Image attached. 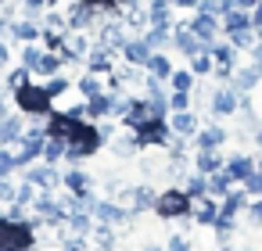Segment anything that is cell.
<instances>
[{"label": "cell", "instance_id": "obj_51", "mask_svg": "<svg viewBox=\"0 0 262 251\" xmlns=\"http://www.w3.org/2000/svg\"><path fill=\"white\" fill-rule=\"evenodd\" d=\"M244 190H248L251 197H262V172H258V169H255V172L244 179Z\"/></svg>", "mask_w": 262, "mask_h": 251}, {"label": "cell", "instance_id": "obj_56", "mask_svg": "<svg viewBox=\"0 0 262 251\" xmlns=\"http://www.w3.org/2000/svg\"><path fill=\"white\" fill-rule=\"evenodd\" d=\"M248 54H251V65H262V40H258V43H255Z\"/></svg>", "mask_w": 262, "mask_h": 251}, {"label": "cell", "instance_id": "obj_24", "mask_svg": "<svg viewBox=\"0 0 262 251\" xmlns=\"http://www.w3.org/2000/svg\"><path fill=\"white\" fill-rule=\"evenodd\" d=\"M72 90H76L83 101H94V97H101V94H104V79H101L97 72H86V76H79V79L72 83Z\"/></svg>", "mask_w": 262, "mask_h": 251}, {"label": "cell", "instance_id": "obj_34", "mask_svg": "<svg viewBox=\"0 0 262 251\" xmlns=\"http://www.w3.org/2000/svg\"><path fill=\"white\" fill-rule=\"evenodd\" d=\"M198 76L190 72V69H172V76H169V90H180V94H190L198 83H194Z\"/></svg>", "mask_w": 262, "mask_h": 251}, {"label": "cell", "instance_id": "obj_8", "mask_svg": "<svg viewBox=\"0 0 262 251\" xmlns=\"http://www.w3.org/2000/svg\"><path fill=\"white\" fill-rule=\"evenodd\" d=\"M237 104H241V94H237L230 83H223V86H215V90H212L208 111H212L215 119H230V115H237Z\"/></svg>", "mask_w": 262, "mask_h": 251}, {"label": "cell", "instance_id": "obj_2", "mask_svg": "<svg viewBox=\"0 0 262 251\" xmlns=\"http://www.w3.org/2000/svg\"><path fill=\"white\" fill-rule=\"evenodd\" d=\"M101 147H104L101 126H94L90 119H83V122H79V129H76V136H72V144L65 147V158L76 165V162H83V158H94Z\"/></svg>", "mask_w": 262, "mask_h": 251}, {"label": "cell", "instance_id": "obj_59", "mask_svg": "<svg viewBox=\"0 0 262 251\" xmlns=\"http://www.w3.org/2000/svg\"><path fill=\"white\" fill-rule=\"evenodd\" d=\"M251 140H255V147H258V151H262V126H258V129H255V136H251Z\"/></svg>", "mask_w": 262, "mask_h": 251}, {"label": "cell", "instance_id": "obj_49", "mask_svg": "<svg viewBox=\"0 0 262 251\" xmlns=\"http://www.w3.org/2000/svg\"><path fill=\"white\" fill-rule=\"evenodd\" d=\"M165 251H194V244H190V237L172 233V237H169V244H165Z\"/></svg>", "mask_w": 262, "mask_h": 251}, {"label": "cell", "instance_id": "obj_15", "mask_svg": "<svg viewBox=\"0 0 262 251\" xmlns=\"http://www.w3.org/2000/svg\"><path fill=\"white\" fill-rule=\"evenodd\" d=\"M190 140H194V147H198V151H219V147L230 140V133H226L219 122H212V126H201Z\"/></svg>", "mask_w": 262, "mask_h": 251}, {"label": "cell", "instance_id": "obj_16", "mask_svg": "<svg viewBox=\"0 0 262 251\" xmlns=\"http://www.w3.org/2000/svg\"><path fill=\"white\" fill-rule=\"evenodd\" d=\"M8 33H11V40H18V43H36V40L43 36V29H40L36 18H11V22H8Z\"/></svg>", "mask_w": 262, "mask_h": 251}, {"label": "cell", "instance_id": "obj_55", "mask_svg": "<svg viewBox=\"0 0 262 251\" xmlns=\"http://www.w3.org/2000/svg\"><path fill=\"white\" fill-rule=\"evenodd\" d=\"M201 0H172V8H187V11H198Z\"/></svg>", "mask_w": 262, "mask_h": 251}, {"label": "cell", "instance_id": "obj_37", "mask_svg": "<svg viewBox=\"0 0 262 251\" xmlns=\"http://www.w3.org/2000/svg\"><path fill=\"white\" fill-rule=\"evenodd\" d=\"M212 69H215V61H212V54H208V51H201V54H194V58H190V72H194L198 79H208V76H212Z\"/></svg>", "mask_w": 262, "mask_h": 251}, {"label": "cell", "instance_id": "obj_22", "mask_svg": "<svg viewBox=\"0 0 262 251\" xmlns=\"http://www.w3.org/2000/svg\"><path fill=\"white\" fill-rule=\"evenodd\" d=\"M223 172H226L233 183H244V179L255 172V158H248V154H233V158H226Z\"/></svg>", "mask_w": 262, "mask_h": 251}, {"label": "cell", "instance_id": "obj_44", "mask_svg": "<svg viewBox=\"0 0 262 251\" xmlns=\"http://www.w3.org/2000/svg\"><path fill=\"white\" fill-rule=\"evenodd\" d=\"M15 172H18V158H15V151L0 147V176H4V179H11Z\"/></svg>", "mask_w": 262, "mask_h": 251}, {"label": "cell", "instance_id": "obj_42", "mask_svg": "<svg viewBox=\"0 0 262 251\" xmlns=\"http://www.w3.org/2000/svg\"><path fill=\"white\" fill-rule=\"evenodd\" d=\"M230 187H233V179H230L226 172H212V176H208V194H212V197H223Z\"/></svg>", "mask_w": 262, "mask_h": 251}, {"label": "cell", "instance_id": "obj_13", "mask_svg": "<svg viewBox=\"0 0 262 251\" xmlns=\"http://www.w3.org/2000/svg\"><path fill=\"white\" fill-rule=\"evenodd\" d=\"M190 33L201 40V43H215V36L223 33V18H215V15H205V11H198L194 18H190Z\"/></svg>", "mask_w": 262, "mask_h": 251}, {"label": "cell", "instance_id": "obj_10", "mask_svg": "<svg viewBox=\"0 0 262 251\" xmlns=\"http://www.w3.org/2000/svg\"><path fill=\"white\" fill-rule=\"evenodd\" d=\"M172 47H176L183 58H194V54L208 51V43H201V40L190 33V22H172Z\"/></svg>", "mask_w": 262, "mask_h": 251}, {"label": "cell", "instance_id": "obj_64", "mask_svg": "<svg viewBox=\"0 0 262 251\" xmlns=\"http://www.w3.org/2000/svg\"><path fill=\"white\" fill-rule=\"evenodd\" d=\"M255 69H258V76H262V65H255Z\"/></svg>", "mask_w": 262, "mask_h": 251}, {"label": "cell", "instance_id": "obj_58", "mask_svg": "<svg viewBox=\"0 0 262 251\" xmlns=\"http://www.w3.org/2000/svg\"><path fill=\"white\" fill-rule=\"evenodd\" d=\"M8 33V15H4V8H0V36Z\"/></svg>", "mask_w": 262, "mask_h": 251}, {"label": "cell", "instance_id": "obj_35", "mask_svg": "<svg viewBox=\"0 0 262 251\" xmlns=\"http://www.w3.org/2000/svg\"><path fill=\"white\" fill-rule=\"evenodd\" d=\"M72 83H76V79H69L65 72H58V76H47V83H43V90L51 94V101H58V97H65V94L72 90Z\"/></svg>", "mask_w": 262, "mask_h": 251}, {"label": "cell", "instance_id": "obj_21", "mask_svg": "<svg viewBox=\"0 0 262 251\" xmlns=\"http://www.w3.org/2000/svg\"><path fill=\"white\" fill-rule=\"evenodd\" d=\"M258 83H262V76H258V69H255V65H244V69H237V65H233L230 86H233L237 94H251V90H255Z\"/></svg>", "mask_w": 262, "mask_h": 251}, {"label": "cell", "instance_id": "obj_60", "mask_svg": "<svg viewBox=\"0 0 262 251\" xmlns=\"http://www.w3.org/2000/svg\"><path fill=\"white\" fill-rule=\"evenodd\" d=\"M144 251H165V247H158V244H147V247H144Z\"/></svg>", "mask_w": 262, "mask_h": 251}, {"label": "cell", "instance_id": "obj_39", "mask_svg": "<svg viewBox=\"0 0 262 251\" xmlns=\"http://www.w3.org/2000/svg\"><path fill=\"white\" fill-rule=\"evenodd\" d=\"M65 147H69L65 140H54V136H47V144H43V162H47V165H58V162L65 158Z\"/></svg>", "mask_w": 262, "mask_h": 251}, {"label": "cell", "instance_id": "obj_6", "mask_svg": "<svg viewBox=\"0 0 262 251\" xmlns=\"http://www.w3.org/2000/svg\"><path fill=\"white\" fill-rule=\"evenodd\" d=\"M61 176L65 172H58V165H47V162H33V165L22 169V179L33 183V187H40V190H58Z\"/></svg>", "mask_w": 262, "mask_h": 251}, {"label": "cell", "instance_id": "obj_63", "mask_svg": "<svg viewBox=\"0 0 262 251\" xmlns=\"http://www.w3.org/2000/svg\"><path fill=\"white\" fill-rule=\"evenodd\" d=\"M26 251H36V244H33V247H26Z\"/></svg>", "mask_w": 262, "mask_h": 251}, {"label": "cell", "instance_id": "obj_11", "mask_svg": "<svg viewBox=\"0 0 262 251\" xmlns=\"http://www.w3.org/2000/svg\"><path fill=\"white\" fill-rule=\"evenodd\" d=\"M79 122L83 119H76L72 111H54L51 119H47V136H54V140H65V144H72V136H76V129H79Z\"/></svg>", "mask_w": 262, "mask_h": 251}, {"label": "cell", "instance_id": "obj_53", "mask_svg": "<svg viewBox=\"0 0 262 251\" xmlns=\"http://www.w3.org/2000/svg\"><path fill=\"white\" fill-rule=\"evenodd\" d=\"M11 108H15V104H11V90H8L4 83H0V119H4Z\"/></svg>", "mask_w": 262, "mask_h": 251}, {"label": "cell", "instance_id": "obj_46", "mask_svg": "<svg viewBox=\"0 0 262 251\" xmlns=\"http://www.w3.org/2000/svg\"><path fill=\"white\" fill-rule=\"evenodd\" d=\"M244 212H248V226L251 230H262V197H251Z\"/></svg>", "mask_w": 262, "mask_h": 251}, {"label": "cell", "instance_id": "obj_17", "mask_svg": "<svg viewBox=\"0 0 262 251\" xmlns=\"http://www.w3.org/2000/svg\"><path fill=\"white\" fill-rule=\"evenodd\" d=\"M151 54H155V51L147 47V40H144V36L126 40V47H122V61H126V65H137V69H147Z\"/></svg>", "mask_w": 262, "mask_h": 251}, {"label": "cell", "instance_id": "obj_31", "mask_svg": "<svg viewBox=\"0 0 262 251\" xmlns=\"http://www.w3.org/2000/svg\"><path fill=\"white\" fill-rule=\"evenodd\" d=\"M147 76H155V79H165V83H169V76H172V61H169V54L155 51V54H151V61H147Z\"/></svg>", "mask_w": 262, "mask_h": 251}, {"label": "cell", "instance_id": "obj_48", "mask_svg": "<svg viewBox=\"0 0 262 251\" xmlns=\"http://www.w3.org/2000/svg\"><path fill=\"white\" fill-rule=\"evenodd\" d=\"M15 201H18V204H33V201H36V187L22 179V183H18V194H15Z\"/></svg>", "mask_w": 262, "mask_h": 251}, {"label": "cell", "instance_id": "obj_3", "mask_svg": "<svg viewBox=\"0 0 262 251\" xmlns=\"http://www.w3.org/2000/svg\"><path fill=\"white\" fill-rule=\"evenodd\" d=\"M36 244V222H11V219H0V251H26Z\"/></svg>", "mask_w": 262, "mask_h": 251}, {"label": "cell", "instance_id": "obj_54", "mask_svg": "<svg viewBox=\"0 0 262 251\" xmlns=\"http://www.w3.org/2000/svg\"><path fill=\"white\" fill-rule=\"evenodd\" d=\"M8 65H11V47H8L4 40H0V72H4Z\"/></svg>", "mask_w": 262, "mask_h": 251}, {"label": "cell", "instance_id": "obj_40", "mask_svg": "<svg viewBox=\"0 0 262 251\" xmlns=\"http://www.w3.org/2000/svg\"><path fill=\"white\" fill-rule=\"evenodd\" d=\"M226 40H230V43H233L237 51H251V47L258 43V33H255V29H241V33H233V36H226Z\"/></svg>", "mask_w": 262, "mask_h": 251}, {"label": "cell", "instance_id": "obj_29", "mask_svg": "<svg viewBox=\"0 0 262 251\" xmlns=\"http://www.w3.org/2000/svg\"><path fill=\"white\" fill-rule=\"evenodd\" d=\"M208 54H212L215 65H237V47H233L230 40H223V43L215 40V43L208 47Z\"/></svg>", "mask_w": 262, "mask_h": 251}, {"label": "cell", "instance_id": "obj_26", "mask_svg": "<svg viewBox=\"0 0 262 251\" xmlns=\"http://www.w3.org/2000/svg\"><path fill=\"white\" fill-rule=\"evenodd\" d=\"M61 187H65L69 194H83V190H94V179H90V172H86V169H65Z\"/></svg>", "mask_w": 262, "mask_h": 251}, {"label": "cell", "instance_id": "obj_41", "mask_svg": "<svg viewBox=\"0 0 262 251\" xmlns=\"http://www.w3.org/2000/svg\"><path fill=\"white\" fill-rule=\"evenodd\" d=\"M33 79V69H26V65H18V69H11L8 72V79H4V86L8 90H18V86H26Z\"/></svg>", "mask_w": 262, "mask_h": 251}, {"label": "cell", "instance_id": "obj_47", "mask_svg": "<svg viewBox=\"0 0 262 251\" xmlns=\"http://www.w3.org/2000/svg\"><path fill=\"white\" fill-rule=\"evenodd\" d=\"M187 108H190V94L169 90V111H187Z\"/></svg>", "mask_w": 262, "mask_h": 251}, {"label": "cell", "instance_id": "obj_38", "mask_svg": "<svg viewBox=\"0 0 262 251\" xmlns=\"http://www.w3.org/2000/svg\"><path fill=\"white\" fill-rule=\"evenodd\" d=\"M212 230H215V240L226 247V244L233 240V215H223V212H219V219L212 222Z\"/></svg>", "mask_w": 262, "mask_h": 251}, {"label": "cell", "instance_id": "obj_12", "mask_svg": "<svg viewBox=\"0 0 262 251\" xmlns=\"http://www.w3.org/2000/svg\"><path fill=\"white\" fill-rule=\"evenodd\" d=\"M115 54L119 51H112V47H104V43H97L94 40V47H90V54H86V72H97V76H112V69H115Z\"/></svg>", "mask_w": 262, "mask_h": 251}, {"label": "cell", "instance_id": "obj_20", "mask_svg": "<svg viewBox=\"0 0 262 251\" xmlns=\"http://www.w3.org/2000/svg\"><path fill=\"white\" fill-rule=\"evenodd\" d=\"M108 151H112L115 158H133V154H140V140H137L133 129H126V133H115V136L108 140Z\"/></svg>", "mask_w": 262, "mask_h": 251}, {"label": "cell", "instance_id": "obj_30", "mask_svg": "<svg viewBox=\"0 0 262 251\" xmlns=\"http://www.w3.org/2000/svg\"><path fill=\"white\" fill-rule=\"evenodd\" d=\"M61 65H65V61H61V54H54V51H43V58L36 61L33 76H43V79H47V76H58V72H61Z\"/></svg>", "mask_w": 262, "mask_h": 251}, {"label": "cell", "instance_id": "obj_50", "mask_svg": "<svg viewBox=\"0 0 262 251\" xmlns=\"http://www.w3.org/2000/svg\"><path fill=\"white\" fill-rule=\"evenodd\" d=\"M15 194H18V187H15L11 179L0 176V204H11V201H15Z\"/></svg>", "mask_w": 262, "mask_h": 251}, {"label": "cell", "instance_id": "obj_14", "mask_svg": "<svg viewBox=\"0 0 262 251\" xmlns=\"http://www.w3.org/2000/svg\"><path fill=\"white\" fill-rule=\"evenodd\" d=\"M190 219H194V226H212L219 219V197H212V194L190 197Z\"/></svg>", "mask_w": 262, "mask_h": 251}, {"label": "cell", "instance_id": "obj_28", "mask_svg": "<svg viewBox=\"0 0 262 251\" xmlns=\"http://www.w3.org/2000/svg\"><path fill=\"white\" fill-rule=\"evenodd\" d=\"M144 40L151 51H165V47H172V26H147Z\"/></svg>", "mask_w": 262, "mask_h": 251}, {"label": "cell", "instance_id": "obj_43", "mask_svg": "<svg viewBox=\"0 0 262 251\" xmlns=\"http://www.w3.org/2000/svg\"><path fill=\"white\" fill-rule=\"evenodd\" d=\"M183 190H187L190 197H205V194H208V176H201V172H190Z\"/></svg>", "mask_w": 262, "mask_h": 251}, {"label": "cell", "instance_id": "obj_32", "mask_svg": "<svg viewBox=\"0 0 262 251\" xmlns=\"http://www.w3.org/2000/svg\"><path fill=\"white\" fill-rule=\"evenodd\" d=\"M94 244H97V251H115V244H119V237H115V226H108V222H97V226H94Z\"/></svg>", "mask_w": 262, "mask_h": 251}, {"label": "cell", "instance_id": "obj_4", "mask_svg": "<svg viewBox=\"0 0 262 251\" xmlns=\"http://www.w3.org/2000/svg\"><path fill=\"white\" fill-rule=\"evenodd\" d=\"M155 215H158V219H169V222H176V219H190V194L180 190V187H165V190H158Z\"/></svg>", "mask_w": 262, "mask_h": 251}, {"label": "cell", "instance_id": "obj_1", "mask_svg": "<svg viewBox=\"0 0 262 251\" xmlns=\"http://www.w3.org/2000/svg\"><path fill=\"white\" fill-rule=\"evenodd\" d=\"M11 104H15V111H22V115H29V119H51L54 115V101H51V94L43 90V83H26V86H18V90H11Z\"/></svg>", "mask_w": 262, "mask_h": 251}, {"label": "cell", "instance_id": "obj_33", "mask_svg": "<svg viewBox=\"0 0 262 251\" xmlns=\"http://www.w3.org/2000/svg\"><path fill=\"white\" fill-rule=\"evenodd\" d=\"M51 11V0H18V18H43Z\"/></svg>", "mask_w": 262, "mask_h": 251}, {"label": "cell", "instance_id": "obj_18", "mask_svg": "<svg viewBox=\"0 0 262 251\" xmlns=\"http://www.w3.org/2000/svg\"><path fill=\"white\" fill-rule=\"evenodd\" d=\"M169 129H172L176 136H194V133L201 129L198 111H194V108H187V111H169Z\"/></svg>", "mask_w": 262, "mask_h": 251}, {"label": "cell", "instance_id": "obj_61", "mask_svg": "<svg viewBox=\"0 0 262 251\" xmlns=\"http://www.w3.org/2000/svg\"><path fill=\"white\" fill-rule=\"evenodd\" d=\"M255 169H258V172H262V158H258V162H255Z\"/></svg>", "mask_w": 262, "mask_h": 251}, {"label": "cell", "instance_id": "obj_23", "mask_svg": "<svg viewBox=\"0 0 262 251\" xmlns=\"http://www.w3.org/2000/svg\"><path fill=\"white\" fill-rule=\"evenodd\" d=\"M248 201H251V194H248V190H237V187H230V190L223 194V201H219V212L237 219V215L248 208Z\"/></svg>", "mask_w": 262, "mask_h": 251}, {"label": "cell", "instance_id": "obj_36", "mask_svg": "<svg viewBox=\"0 0 262 251\" xmlns=\"http://www.w3.org/2000/svg\"><path fill=\"white\" fill-rule=\"evenodd\" d=\"M69 230H76V233H94V226H97V219L90 215V212H69V222H65Z\"/></svg>", "mask_w": 262, "mask_h": 251}, {"label": "cell", "instance_id": "obj_25", "mask_svg": "<svg viewBox=\"0 0 262 251\" xmlns=\"http://www.w3.org/2000/svg\"><path fill=\"white\" fill-rule=\"evenodd\" d=\"M223 165H226V158H223L219 151H198V154H194V172H201V176L223 172Z\"/></svg>", "mask_w": 262, "mask_h": 251}, {"label": "cell", "instance_id": "obj_7", "mask_svg": "<svg viewBox=\"0 0 262 251\" xmlns=\"http://www.w3.org/2000/svg\"><path fill=\"white\" fill-rule=\"evenodd\" d=\"M94 219L97 222H108V226H115V230H129V222L137 219L126 204H119V201H97V208H94Z\"/></svg>", "mask_w": 262, "mask_h": 251}, {"label": "cell", "instance_id": "obj_19", "mask_svg": "<svg viewBox=\"0 0 262 251\" xmlns=\"http://www.w3.org/2000/svg\"><path fill=\"white\" fill-rule=\"evenodd\" d=\"M86 119H90V122H101V119H115V94H112V90H104L101 97L86 101Z\"/></svg>", "mask_w": 262, "mask_h": 251}, {"label": "cell", "instance_id": "obj_62", "mask_svg": "<svg viewBox=\"0 0 262 251\" xmlns=\"http://www.w3.org/2000/svg\"><path fill=\"white\" fill-rule=\"evenodd\" d=\"M8 4H11V0H0V8H8Z\"/></svg>", "mask_w": 262, "mask_h": 251}, {"label": "cell", "instance_id": "obj_5", "mask_svg": "<svg viewBox=\"0 0 262 251\" xmlns=\"http://www.w3.org/2000/svg\"><path fill=\"white\" fill-rule=\"evenodd\" d=\"M155 201H158V190L151 183H140V187H126L119 194V204H126L133 215H144V212H155Z\"/></svg>", "mask_w": 262, "mask_h": 251}, {"label": "cell", "instance_id": "obj_27", "mask_svg": "<svg viewBox=\"0 0 262 251\" xmlns=\"http://www.w3.org/2000/svg\"><path fill=\"white\" fill-rule=\"evenodd\" d=\"M241 29H255V26H251V11H241V8L226 11V15H223V33L233 36V33H241Z\"/></svg>", "mask_w": 262, "mask_h": 251}, {"label": "cell", "instance_id": "obj_45", "mask_svg": "<svg viewBox=\"0 0 262 251\" xmlns=\"http://www.w3.org/2000/svg\"><path fill=\"white\" fill-rule=\"evenodd\" d=\"M43 51L47 47H40V43H22V65L26 69H36V61L43 58Z\"/></svg>", "mask_w": 262, "mask_h": 251}, {"label": "cell", "instance_id": "obj_57", "mask_svg": "<svg viewBox=\"0 0 262 251\" xmlns=\"http://www.w3.org/2000/svg\"><path fill=\"white\" fill-rule=\"evenodd\" d=\"M255 4L258 0H233V8H241V11H255Z\"/></svg>", "mask_w": 262, "mask_h": 251}, {"label": "cell", "instance_id": "obj_9", "mask_svg": "<svg viewBox=\"0 0 262 251\" xmlns=\"http://www.w3.org/2000/svg\"><path fill=\"white\" fill-rule=\"evenodd\" d=\"M133 133H137V140H140V151H144V147H169V140H172V129H169L165 119H151L147 126L133 129Z\"/></svg>", "mask_w": 262, "mask_h": 251}, {"label": "cell", "instance_id": "obj_52", "mask_svg": "<svg viewBox=\"0 0 262 251\" xmlns=\"http://www.w3.org/2000/svg\"><path fill=\"white\" fill-rule=\"evenodd\" d=\"M26 208H29V204H18V201H11L4 219H11V222H26Z\"/></svg>", "mask_w": 262, "mask_h": 251}]
</instances>
